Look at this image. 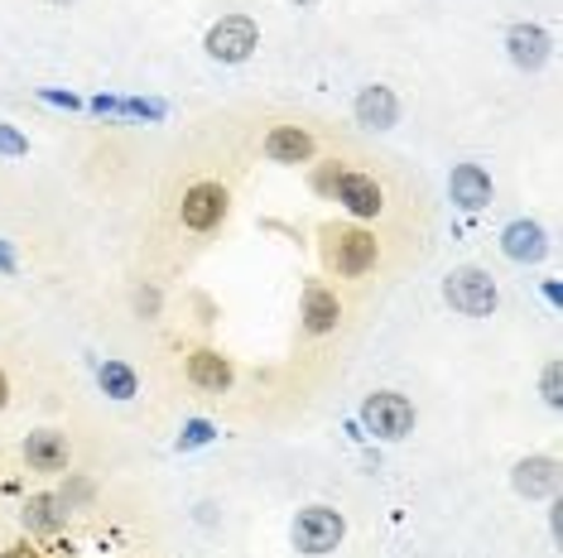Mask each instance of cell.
Here are the masks:
<instances>
[{
	"mask_svg": "<svg viewBox=\"0 0 563 558\" xmlns=\"http://www.w3.org/2000/svg\"><path fill=\"white\" fill-rule=\"evenodd\" d=\"M318 260L332 279H366L380 265V236L362 222H323L318 226Z\"/></svg>",
	"mask_w": 563,
	"mask_h": 558,
	"instance_id": "6da1fadb",
	"label": "cell"
},
{
	"mask_svg": "<svg viewBox=\"0 0 563 558\" xmlns=\"http://www.w3.org/2000/svg\"><path fill=\"white\" fill-rule=\"evenodd\" d=\"M313 188L318 193H328L338 208H347L356 222L386 217V188H380V179L376 174H366V169H347L342 159H328L323 169L313 174Z\"/></svg>",
	"mask_w": 563,
	"mask_h": 558,
	"instance_id": "7a4b0ae2",
	"label": "cell"
},
{
	"mask_svg": "<svg viewBox=\"0 0 563 558\" xmlns=\"http://www.w3.org/2000/svg\"><path fill=\"white\" fill-rule=\"evenodd\" d=\"M232 212V188L222 179H194L178 198V226L194 236H212Z\"/></svg>",
	"mask_w": 563,
	"mask_h": 558,
	"instance_id": "3957f363",
	"label": "cell"
},
{
	"mask_svg": "<svg viewBox=\"0 0 563 558\" xmlns=\"http://www.w3.org/2000/svg\"><path fill=\"white\" fill-rule=\"evenodd\" d=\"M443 299L453 313H463V319H492L501 294H496V279L477 270V265H457L453 275L443 279Z\"/></svg>",
	"mask_w": 563,
	"mask_h": 558,
	"instance_id": "277c9868",
	"label": "cell"
},
{
	"mask_svg": "<svg viewBox=\"0 0 563 558\" xmlns=\"http://www.w3.org/2000/svg\"><path fill=\"white\" fill-rule=\"evenodd\" d=\"M294 549L309 554V558H323L342 544V535H347V520H342V511H332V505H303L299 515H294Z\"/></svg>",
	"mask_w": 563,
	"mask_h": 558,
	"instance_id": "5b68a950",
	"label": "cell"
},
{
	"mask_svg": "<svg viewBox=\"0 0 563 558\" xmlns=\"http://www.w3.org/2000/svg\"><path fill=\"white\" fill-rule=\"evenodd\" d=\"M184 380L202 395H227L236 386V361L227 357L222 347H188L184 351Z\"/></svg>",
	"mask_w": 563,
	"mask_h": 558,
	"instance_id": "8992f818",
	"label": "cell"
},
{
	"mask_svg": "<svg viewBox=\"0 0 563 558\" xmlns=\"http://www.w3.org/2000/svg\"><path fill=\"white\" fill-rule=\"evenodd\" d=\"M362 424L371 428L376 438H405L409 428H415V404H409L400 390H371L366 404H362Z\"/></svg>",
	"mask_w": 563,
	"mask_h": 558,
	"instance_id": "52a82bcc",
	"label": "cell"
},
{
	"mask_svg": "<svg viewBox=\"0 0 563 558\" xmlns=\"http://www.w3.org/2000/svg\"><path fill=\"white\" fill-rule=\"evenodd\" d=\"M255 44H261V30H255L251 15H222L208 30V40H202L208 58L217 63H246L255 54Z\"/></svg>",
	"mask_w": 563,
	"mask_h": 558,
	"instance_id": "ba28073f",
	"label": "cell"
},
{
	"mask_svg": "<svg viewBox=\"0 0 563 558\" xmlns=\"http://www.w3.org/2000/svg\"><path fill=\"white\" fill-rule=\"evenodd\" d=\"M20 458L40 477H63L73 467V443L63 428H34V434L20 443Z\"/></svg>",
	"mask_w": 563,
	"mask_h": 558,
	"instance_id": "9c48e42d",
	"label": "cell"
},
{
	"mask_svg": "<svg viewBox=\"0 0 563 558\" xmlns=\"http://www.w3.org/2000/svg\"><path fill=\"white\" fill-rule=\"evenodd\" d=\"M261 149H265V159L271 164H313L318 159V135L309 131V125H294V121H285V125H271L265 131V140H261Z\"/></svg>",
	"mask_w": 563,
	"mask_h": 558,
	"instance_id": "30bf717a",
	"label": "cell"
},
{
	"mask_svg": "<svg viewBox=\"0 0 563 558\" xmlns=\"http://www.w3.org/2000/svg\"><path fill=\"white\" fill-rule=\"evenodd\" d=\"M299 319H303V333H309V337L338 333V323H342V299H338V289H332L328 279H309Z\"/></svg>",
	"mask_w": 563,
	"mask_h": 558,
	"instance_id": "8fae6325",
	"label": "cell"
},
{
	"mask_svg": "<svg viewBox=\"0 0 563 558\" xmlns=\"http://www.w3.org/2000/svg\"><path fill=\"white\" fill-rule=\"evenodd\" d=\"M68 515H73L68 501L54 496V491H40V496H30V501H24V511H20L24 529H30V539L63 535V529H68Z\"/></svg>",
	"mask_w": 563,
	"mask_h": 558,
	"instance_id": "7c38bea8",
	"label": "cell"
},
{
	"mask_svg": "<svg viewBox=\"0 0 563 558\" xmlns=\"http://www.w3.org/2000/svg\"><path fill=\"white\" fill-rule=\"evenodd\" d=\"M356 125H366V131H390L395 121H400V97L390 92V87H380V82H371L356 92Z\"/></svg>",
	"mask_w": 563,
	"mask_h": 558,
	"instance_id": "4fadbf2b",
	"label": "cell"
},
{
	"mask_svg": "<svg viewBox=\"0 0 563 558\" xmlns=\"http://www.w3.org/2000/svg\"><path fill=\"white\" fill-rule=\"evenodd\" d=\"M448 198L463 212H482L486 202H492V174H486L482 164H457V169L448 174Z\"/></svg>",
	"mask_w": 563,
	"mask_h": 558,
	"instance_id": "5bb4252c",
	"label": "cell"
},
{
	"mask_svg": "<svg viewBox=\"0 0 563 558\" xmlns=\"http://www.w3.org/2000/svg\"><path fill=\"white\" fill-rule=\"evenodd\" d=\"M510 481H516L520 496L540 501V496H554L559 491V462L549 458V453H534V458H520L516 472H510Z\"/></svg>",
	"mask_w": 563,
	"mask_h": 558,
	"instance_id": "9a60e30c",
	"label": "cell"
},
{
	"mask_svg": "<svg viewBox=\"0 0 563 558\" xmlns=\"http://www.w3.org/2000/svg\"><path fill=\"white\" fill-rule=\"evenodd\" d=\"M506 48H510V63H516V68H544L554 40H549V30H540V24H510Z\"/></svg>",
	"mask_w": 563,
	"mask_h": 558,
	"instance_id": "2e32d148",
	"label": "cell"
},
{
	"mask_svg": "<svg viewBox=\"0 0 563 558\" xmlns=\"http://www.w3.org/2000/svg\"><path fill=\"white\" fill-rule=\"evenodd\" d=\"M501 250H506L510 260L530 265V260H544L549 256V236H544L540 222H510L506 232H501Z\"/></svg>",
	"mask_w": 563,
	"mask_h": 558,
	"instance_id": "e0dca14e",
	"label": "cell"
},
{
	"mask_svg": "<svg viewBox=\"0 0 563 558\" xmlns=\"http://www.w3.org/2000/svg\"><path fill=\"white\" fill-rule=\"evenodd\" d=\"M101 390L111 400H135V371L125 361H107L101 366Z\"/></svg>",
	"mask_w": 563,
	"mask_h": 558,
	"instance_id": "ac0fdd59",
	"label": "cell"
},
{
	"mask_svg": "<svg viewBox=\"0 0 563 558\" xmlns=\"http://www.w3.org/2000/svg\"><path fill=\"white\" fill-rule=\"evenodd\" d=\"M0 155H30V140H24L15 125L0 121Z\"/></svg>",
	"mask_w": 563,
	"mask_h": 558,
	"instance_id": "d6986e66",
	"label": "cell"
},
{
	"mask_svg": "<svg viewBox=\"0 0 563 558\" xmlns=\"http://www.w3.org/2000/svg\"><path fill=\"white\" fill-rule=\"evenodd\" d=\"M0 558H48L34 539H20V544H10V549H0Z\"/></svg>",
	"mask_w": 563,
	"mask_h": 558,
	"instance_id": "ffe728a7",
	"label": "cell"
},
{
	"mask_svg": "<svg viewBox=\"0 0 563 558\" xmlns=\"http://www.w3.org/2000/svg\"><path fill=\"white\" fill-rule=\"evenodd\" d=\"M544 400L559 404V366H549V371H544Z\"/></svg>",
	"mask_w": 563,
	"mask_h": 558,
	"instance_id": "44dd1931",
	"label": "cell"
},
{
	"mask_svg": "<svg viewBox=\"0 0 563 558\" xmlns=\"http://www.w3.org/2000/svg\"><path fill=\"white\" fill-rule=\"evenodd\" d=\"M10 404V380H5V371H0V410Z\"/></svg>",
	"mask_w": 563,
	"mask_h": 558,
	"instance_id": "7402d4cb",
	"label": "cell"
},
{
	"mask_svg": "<svg viewBox=\"0 0 563 558\" xmlns=\"http://www.w3.org/2000/svg\"><path fill=\"white\" fill-rule=\"evenodd\" d=\"M10 265H15V260H10V250L0 246V270H10Z\"/></svg>",
	"mask_w": 563,
	"mask_h": 558,
	"instance_id": "603a6c76",
	"label": "cell"
},
{
	"mask_svg": "<svg viewBox=\"0 0 563 558\" xmlns=\"http://www.w3.org/2000/svg\"><path fill=\"white\" fill-rule=\"evenodd\" d=\"M294 5H313V0H294Z\"/></svg>",
	"mask_w": 563,
	"mask_h": 558,
	"instance_id": "cb8c5ba5",
	"label": "cell"
}]
</instances>
